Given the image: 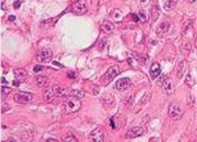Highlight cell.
<instances>
[{
    "label": "cell",
    "instance_id": "obj_18",
    "mask_svg": "<svg viewBox=\"0 0 197 142\" xmlns=\"http://www.w3.org/2000/svg\"><path fill=\"white\" fill-rule=\"evenodd\" d=\"M176 7V2L175 0H167V2L164 3V6H163V8H164V11L166 12H168V11H172Z\"/></svg>",
    "mask_w": 197,
    "mask_h": 142
},
{
    "label": "cell",
    "instance_id": "obj_6",
    "mask_svg": "<svg viewBox=\"0 0 197 142\" xmlns=\"http://www.w3.org/2000/svg\"><path fill=\"white\" fill-rule=\"evenodd\" d=\"M142 134H145V128H143V126H134V128H131V129L126 133V137H127L129 140H131V138L141 137Z\"/></svg>",
    "mask_w": 197,
    "mask_h": 142
},
{
    "label": "cell",
    "instance_id": "obj_38",
    "mask_svg": "<svg viewBox=\"0 0 197 142\" xmlns=\"http://www.w3.org/2000/svg\"><path fill=\"white\" fill-rule=\"evenodd\" d=\"M147 2V0H141V3H146Z\"/></svg>",
    "mask_w": 197,
    "mask_h": 142
},
{
    "label": "cell",
    "instance_id": "obj_21",
    "mask_svg": "<svg viewBox=\"0 0 197 142\" xmlns=\"http://www.w3.org/2000/svg\"><path fill=\"white\" fill-rule=\"evenodd\" d=\"M184 70H185V62H180V65H179V67H177V78H181L183 76V74H184Z\"/></svg>",
    "mask_w": 197,
    "mask_h": 142
},
{
    "label": "cell",
    "instance_id": "obj_26",
    "mask_svg": "<svg viewBox=\"0 0 197 142\" xmlns=\"http://www.w3.org/2000/svg\"><path fill=\"white\" fill-rule=\"evenodd\" d=\"M185 82H187V84L188 86H193V82H192V76L188 74L187 75V79H185Z\"/></svg>",
    "mask_w": 197,
    "mask_h": 142
},
{
    "label": "cell",
    "instance_id": "obj_16",
    "mask_svg": "<svg viewBox=\"0 0 197 142\" xmlns=\"http://www.w3.org/2000/svg\"><path fill=\"white\" fill-rule=\"evenodd\" d=\"M103 29H104V32H107V33H113L115 32V25H113V22H111V21H104L103 22Z\"/></svg>",
    "mask_w": 197,
    "mask_h": 142
},
{
    "label": "cell",
    "instance_id": "obj_22",
    "mask_svg": "<svg viewBox=\"0 0 197 142\" xmlns=\"http://www.w3.org/2000/svg\"><path fill=\"white\" fill-rule=\"evenodd\" d=\"M112 16L115 17L117 21H120V20H121V17H122V14H121V12L118 11V9H115V11L112 12Z\"/></svg>",
    "mask_w": 197,
    "mask_h": 142
},
{
    "label": "cell",
    "instance_id": "obj_25",
    "mask_svg": "<svg viewBox=\"0 0 197 142\" xmlns=\"http://www.w3.org/2000/svg\"><path fill=\"white\" fill-rule=\"evenodd\" d=\"M9 92H11V88H9V87H7V86H3V87H2V95H3V96L8 95Z\"/></svg>",
    "mask_w": 197,
    "mask_h": 142
},
{
    "label": "cell",
    "instance_id": "obj_30",
    "mask_svg": "<svg viewBox=\"0 0 197 142\" xmlns=\"http://www.w3.org/2000/svg\"><path fill=\"white\" fill-rule=\"evenodd\" d=\"M104 46H105V40H103V41H101V43H100V46H98V49L101 50V49L104 47Z\"/></svg>",
    "mask_w": 197,
    "mask_h": 142
},
{
    "label": "cell",
    "instance_id": "obj_27",
    "mask_svg": "<svg viewBox=\"0 0 197 142\" xmlns=\"http://www.w3.org/2000/svg\"><path fill=\"white\" fill-rule=\"evenodd\" d=\"M68 78H70V79H75V78H76V74H75L74 71H70V72H68Z\"/></svg>",
    "mask_w": 197,
    "mask_h": 142
},
{
    "label": "cell",
    "instance_id": "obj_13",
    "mask_svg": "<svg viewBox=\"0 0 197 142\" xmlns=\"http://www.w3.org/2000/svg\"><path fill=\"white\" fill-rule=\"evenodd\" d=\"M55 90L54 88H47V90L43 92V100L45 101H51L54 97H55Z\"/></svg>",
    "mask_w": 197,
    "mask_h": 142
},
{
    "label": "cell",
    "instance_id": "obj_32",
    "mask_svg": "<svg viewBox=\"0 0 197 142\" xmlns=\"http://www.w3.org/2000/svg\"><path fill=\"white\" fill-rule=\"evenodd\" d=\"M20 82H21V80H14V82H13V86L18 87V86H20Z\"/></svg>",
    "mask_w": 197,
    "mask_h": 142
},
{
    "label": "cell",
    "instance_id": "obj_2",
    "mask_svg": "<svg viewBox=\"0 0 197 142\" xmlns=\"http://www.w3.org/2000/svg\"><path fill=\"white\" fill-rule=\"evenodd\" d=\"M184 113V109L181 108L180 104H177V103H174V104L170 105V109H168V115L172 117L174 120H179L181 119V116Z\"/></svg>",
    "mask_w": 197,
    "mask_h": 142
},
{
    "label": "cell",
    "instance_id": "obj_28",
    "mask_svg": "<svg viewBox=\"0 0 197 142\" xmlns=\"http://www.w3.org/2000/svg\"><path fill=\"white\" fill-rule=\"evenodd\" d=\"M33 70H34V72H38V71H42L43 67H42V66H34Z\"/></svg>",
    "mask_w": 197,
    "mask_h": 142
},
{
    "label": "cell",
    "instance_id": "obj_3",
    "mask_svg": "<svg viewBox=\"0 0 197 142\" xmlns=\"http://www.w3.org/2000/svg\"><path fill=\"white\" fill-rule=\"evenodd\" d=\"M87 3L86 0H76L75 3L72 4V12L76 14H84L87 12Z\"/></svg>",
    "mask_w": 197,
    "mask_h": 142
},
{
    "label": "cell",
    "instance_id": "obj_29",
    "mask_svg": "<svg viewBox=\"0 0 197 142\" xmlns=\"http://www.w3.org/2000/svg\"><path fill=\"white\" fill-rule=\"evenodd\" d=\"M111 126H112V129H116L117 126H116V122H115V120L113 119H111Z\"/></svg>",
    "mask_w": 197,
    "mask_h": 142
},
{
    "label": "cell",
    "instance_id": "obj_9",
    "mask_svg": "<svg viewBox=\"0 0 197 142\" xmlns=\"http://www.w3.org/2000/svg\"><path fill=\"white\" fill-rule=\"evenodd\" d=\"M91 140L93 142H103L104 141V132L100 128H96L91 132Z\"/></svg>",
    "mask_w": 197,
    "mask_h": 142
},
{
    "label": "cell",
    "instance_id": "obj_31",
    "mask_svg": "<svg viewBox=\"0 0 197 142\" xmlns=\"http://www.w3.org/2000/svg\"><path fill=\"white\" fill-rule=\"evenodd\" d=\"M21 6V2H14V8H18Z\"/></svg>",
    "mask_w": 197,
    "mask_h": 142
},
{
    "label": "cell",
    "instance_id": "obj_1",
    "mask_svg": "<svg viewBox=\"0 0 197 142\" xmlns=\"http://www.w3.org/2000/svg\"><path fill=\"white\" fill-rule=\"evenodd\" d=\"M118 72H120V68H118V66H112L111 68H108L107 72L101 76V79H100L101 84L103 86H108L118 75Z\"/></svg>",
    "mask_w": 197,
    "mask_h": 142
},
{
    "label": "cell",
    "instance_id": "obj_33",
    "mask_svg": "<svg viewBox=\"0 0 197 142\" xmlns=\"http://www.w3.org/2000/svg\"><path fill=\"white\" fill-rule=\"evenodd\" d=\"M2 83H3V86H7V79L6 78H2Z\"/></svg>",
    "mask_w": 197,
    "mask_h": 142
},
{
    "label": "cell",
    "instance_id": "obj_35",
    "mask_svg": "<svg viewBox=\"0 0 197 142\" xmlns=\"http://www.w3.org/2000/svg\"><path fill=\"white\" fill-rule=\"evenodd\" d=\"M47 142H55V140H54V138H49Z\"/></svg>",
    "mask_w": 197,
    "mask_h": 142
},
{
    "label": "cell",
    "instance_id": "obj_15",
    "mask_svg": "<svg viewBox=\"0 0 197 142\" xmlns=\"http://www.w3.org/2000/svg\"><path fill=\"white\" fill-rule=\"evenodd\" d=\"M49 83H50V80H49V78H46V76H37L36 78V84L38 87H46Z\"/></svg>",
    "mask_w": 197,
    "mask_h": 142
},
{
    "label": "cell",
    "instance_id": "obj_10",
    "mask_svg": "<svg viewBox=\"0 0 197 142\" xmlns=\"http://www.w3.org/2000/svg\"><path fill=\"white\" fill-rule=\"evenodd\" d=\"M170 28H171V22H170V21H163L159 26H158V29H156V34H158L159 37L164 36L166 33L170 32Z\"/></svg>",
    "mask_w": 197,
    "mask_h": 142
},
{
    "label": "cell",
    "instance_id": "obj_34",
    "mask_svg": "<svg viewBox=\"0 0 197 142\" xmlns=\"http://www.w3.org/2000/svg\"><path fill=\"white\" fill-rule=\"evenodd\" d=\"M131 17H133V20H134V22H137V21H138V16H137V14H133Z\"/></svg>",
    "mask_w": 197,
    "mask_h": 142
},
{
    "label": "cell",
    "instance_id": "obj_17",
    "mask_svg": "<svg viewBox=\"0 0 197 142\" xmlns=\"http://www.w3.org/2000/svg\"><path fill=\"white\" fill-rule=\"evenodd\" d=\"M54 90H55L57 96H67L70 94V90H67L65 87H54Z\"/></svg>",
    "mask_w": 197,
    "mask_h": 142
},
{
    "label": "cell",
    "instance_id": "obj_23",
    "mask_svg": "<svg viewBox=\"0 0 197 142\" xmlns=\"http://www.w3.org/2000/svg\"><path fill=\"white\" fill-rule=\"evenodd\" d=\"M63 141H66V142H76L78 141V138H75V136H72V134H67L65 138H63Z\"/></svg>",
    "mask_w": 197,
    "mask_h": 142
},
{
    "label": "cell",
    "instance_id": "obj_20",
    "mask_svg": "<svg viewBox=\"0 0 197 142\" xmlns=\"http://www.w3.org/2000/svg\"><path fill=\"white\" fill-rule=\"evenodd\" d=\"M152 13H151V18H152V21H155L158 17H159V8H158V6L156 4H154V6H152Z\"/></svg>",
    "mask_w": 197,
    "mask_h": 142
},
{
    "label": "cell",
    "instance_id": "obj_5",
    "mask_svg": "<svg viewBox=\"0 0 197 142\" xmlns=\"http://www.w3.org/2000/svg\"><path fill=\"white\" fill-rule=\"evenodd\" d=\"M51 57H53L51 50H49V49H43V50L38 51L36 59H37L39 63H46V62H50V61H51Z\"/></svg>",
    "mask_w": 197,
    "mask_h": 142
},
{
    "label": "cell",
    "instance_id": "obj_12",
    "mask_svg": "<svg viewBox=\"0 0 197 142\" xmlns=\"http://www.w3.org/2000/svg\"><path fill=\"white\" fill-rule=\"evenodd\" d=\"M162 86H163V91L166 92L167 95H172V94H174V91H175V84H174V82H172L171 79L166 80Z\"/></svg>",
    "mask_w": 197,
    "mask_h": 142
},
{
    "label": "cell",
    "instance_id": "obj_24",
    "mask_svg": "<svg viewBox=\"0 0 197 142\" xmlns=\"http://www.w3.org/2000/svg\"><path fill=\"white\" fill-rule=\"evenodd\" d=\"M138 16L141 17V21H142V22H147V16H146V13H145L143 11H139Z\"/></svg>",
    "mask_w": 197,
    "mask_h": 142
},
{
    "label": "cell",
    "instance_id": "obj_14",
    "mask_svg": "<svg viewBox=\"0 0 197 142\" xmlns=\"http://www.w3.org/2000/svg\"><path fill=\"white\" fill-rule=\"evenodd\" d=\"M13 74H14V76H16V79H18V80H22V79H25V78L28 76L26 71L24 70V68H14Z\"/></svg>",
    "mask_w": 197,
    "mask_h": 142
},
{
    "label": "cell",
    "instance_id": "obj_8",
    "mask_svg": "<svg viewBox=\"0 0 197 142\" xmlns=\"http://www.w3.org/2000/svg\"><path fill=\"white\" fill-rule=\"evenodd\" d=\"M32 95L30 94H26V92H18V94H16L13 96L14 101L20 103V104H26V103H29L32 100Z\"/></svg>",
    "mask_w": 197,
    "mask_h": 142
},
{
    "label": "cell",
    "instance_id": "obj_19",
    "mask_svg": "<svg viewBox=\"0 0 197 142\" xmlns=\"http://www.w3.org/2000/svg\"><path fill=\"white\" fill-rule=\"evenodd\" d=\"M70 95L74 96V97H78V99H83L84 95H86V92L82 91V90H70Z\"/></svg>",
    "mask_w": 197,
    "mask_h": 142
},
{
    "label": "cell",
    "instance_id": "obj_37",
    "mask_svg": "<svg viewBox=\"0 0 197 142\" xmlns=\"http://www.w3.org/2000/svg\"><path fill=\"white\" fill-rule=\"evenodd\" d=\"M195 2H196V0H188V3H191V4H192V3H195Z\"/></svg>",
    "mask_w": 197,
    "mask_h": 142
},
{
    "label": "cell",
    "instance_id": "obj_11",
    "mask_svg": "<svg viewBox=\"0 0 197 142\" xmlns=\"http://www.w3.org/2000/svg\"><path fill=\"white\" fill-rule=\"evenodd\" d=\"M160 72H162V68H160V65L159 63H152L151 67H150V76L152 78V79H156L158 76L160 75Z\"/></svg>",
    "mask_w": 197,
    "mask_h": 142
},
{
    "label": "cell",
    "instance_id": "obj_7",
    "mask_svg": "<svg viewBox=\"0 0 197 142\" xmlns=\"http://www.w3.org/2000/svg\"><path fill=\"white\" fill-rule=\"evenodd\" d=\"M130 79L129 78H121L120 80H117L116 82V84H115V87H116V90L117 91H121V92H124V91H126L127 88L130 87Z\"/></svg>",
    "mask_w": 197,
    "mask_h": 142
},
{
    "label": "cell",
    "instance_id": "obj_4",
    "mask_svg": "<svg viewBox=\"0 0 197 142\" xmlns=\"http://www.w3.org/2000/svg\"><path fill=\"white\" fill-rule=\"evenodd\" d=\"M65 108H66V112H76L80 109V101L79 99H75V97H71V99H68L65 104Z\"/></svg>",
    "mask_w": 197,
    "mask_h": 142
},
{
    "label": "cell",
    "instance_id": "obj_36",
    "mask_svg": "<svg viewBox=\"0 0 197 142\" xmlns=\"http://www.w3.org/2000/svg\"><path fill=\"white\" fill-rule=\"evenodd\" d=\"M14 18H16V17H14V16H9V20H11V21H13Z\"/></svg>",
    "mask_w": 197,
    "mask_h": 142
}]
</instances>
